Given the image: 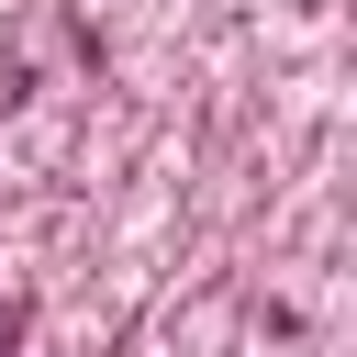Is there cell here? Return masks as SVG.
<instances>
[{
	"mask_svg": "<svg viewBox=\"0 0 357 357\" xmlns=\"http://www.w3.org/2000/svg\"><path fill=\"white\" fill-rule=\"evenodd\" d=\"M0 357H22V335H11V312H0Z\"/></svg>",
	"mask_w": 357,
	"mask_h": 357,
	"instance_id": "cell-1",
	"label": "cell"
}]
</instances>
